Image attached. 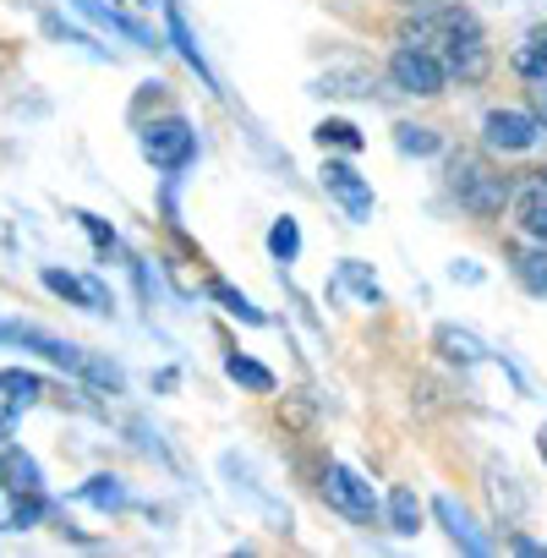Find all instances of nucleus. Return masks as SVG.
Returning a JSON list of instances; mask_svg holds the SVG:
<instances>
[{"mask_svg":"<svg viewBox=\"0 0 547 558\" xmlns=\"http://www.w3.org/2000/svg\"><path fill=\"white\" fill-rule=\"evenodd\" d=\"M0 340H7V345H23V351H39L45 362H56V367L88 378L94 389H110V395H116V389L126 384V373H121L116 362H105V356H94V351H83V345H72V340H61V335H50V329H34V324H0Z\"/></svg>","mask_w":547,"mask_h":558,"instance_id":"1","label":"nucleus"},{"mask_svg":"<svg viewBox=\"0 0 547 558\" xmlns=\"http://www.w3.org/2000/svg\"><path fill=\"white\" fill-rule=\"evenodd\" d=\"M438 56H443L449 77H460V83H482L493 72V45H487L476 12L438 7Z\"/></svg>","mask_w":547,"mask_h":558,"instance_id":"2","label":"nucleus"},{"mask_svg":"<svg viewBox=\"0 0 547 558\" xmlns=\"http://www.w3.org/2000/svg\"><path fill=\"white\" fill-rule=\"evenodd\" d=\"M449 192L460 197L465 214L476 219H498L509 203H514V181L503 170H493L482 154H454L449 159Z\"/></svg>","mask_w":547,"mask_h":558,"instance_id":"3","label":"nucleus"},{"mask_svg":"<svg viewBox=\"0 0 547 558\" xmlns=\"http://www.w3.org/2000/svg\"><path fill=\"white\" fill-rule=\"evenodd\" d=\"M389 83L400 94H416V99H438L443 83H449V66L438 50H416V45H400L389 56Z\"/></svg>","mask_w":547,"mask_h":558,"instance_id":"4","label":"nucleus"},{"mask_svg":"<svg viewBox=\"0 0 547 558\" xmlns=\"http://www.w3.org/2000/svg\"><path fill=\"white\" fill-rule=\"evenodd\" d=\"M143 154H148V165H159V170H186L192 159H197V132L181 121V116H165V121H148L143 126Z\"/></svg>","mask_w":547,"mask_h":558,"instance_id":"5","label":"nucleus"},{"mask_svg":"<svg viewBox=\"0 0 547 558\" xmlns=\"http://www.w3.org/2000/svg\"><path fill=\"white\" fill-rule=\"evenodd\" d=\"M324 498H329V509H340V514L356 520V525H373V520H378L373 482H362L351 465H329V471H324Z\"/></svg>","mask_w":547,"mask_h":558,"instance_id":"6","label":"nucleus"},{"mask_svg":"<svg viewBox=\"0 0 547 558\" xmlns=\"http://www.w3.org/2000/svg\"><path fill=\"white\" fill-rule=\"evenodd\" d=\"M482 137L493 154H525V148H536L542 121H536V110H487Z\"/></svg>","mask_w":547,"mask_h":558,"instance_id":"7","label":"nucleus"},{"mask_svg":"<svg viewBox=\"0 0 547 558\" xmlns=\"http://www.w3.org/2000/svg\"><path fill=\"white\" fill-rule=\"evenodd\" d=\"M318 175H324V192H329V197H335V203H340V208H345V214L356 219V225H362V219L373 214V186H367V181H362V175H356L351 165L329 159V165H324Z\"/></svg>","mask_w":547,"mask_h":558,"instance_id":"8","label":"nucleus"},{"mask_svg":"<svg viewBox=\"0 0 547 558\" xmlns=\"http://www.w3.org/2000/svg\"><path fill=\"white\" fill-rule=\"evenodd\" d=\"M77 7H83L94 23H105L110 34H121V39H132V45H143V50H159V39H154L137 17H126L121 7H110V0H77Z\"/></svg>","mask_w":547,"mask_h":558,"instance_id":"9","label":"nucleus"},{"mask_svg":"<svg viewBox=\"0 0 547 558\" xmlns=\"http://www.w3.org/2000/svg\"><path fill=\"white\" fill-rule=\"evenodd\" d=\"M433 345H438V356L454 362V367H476V362H487V345H482L471 329H460V324H443V329L433 335Z\"/></svg>","mask_w":547,"mask_h":558,"instance_id":"10","label":"nucleus"},{"mask_svg":"<svg viewBox=\"0 0 547 558\" xmlns=\"http://www.w3.org/2000/svg\"><path fill=\"white\" fill-rule=\"evenodd\" d=\"M514 225L531 241H547V181H531V186L514 192Z\"/></svg>","mask_w":547,"mask_h":558,"instance_id":"11","label":"nucleus"},{"mask_svg":"<svg viewBox=\"0 0 547 558\" xmlns=\"http://www.w3.org/2000/svg\"><path fill=\"white\" fill-rule=\"evenodd\" d=\"M509 268H514V279H520L531 296H547V241L514 246V252H509Z\"/></svg>","mask_w":547,"mask_h":558,"instance_id":"12","label":"nucleus"},{"mask_svg":"<svg viewBox=\"0 0 547 558\" xmlns=\"http://www.w3.org/2000/svg\"><path fill=\"white\" fill-rule=\"evenodd\" d=\"M165 23H170V39L181 45V56H186V66L219 94V77L208 72V61H203V50H197V39H192V28H186V17H181V7H175V0H165Z\"/></svg>","mask_w":547,"mask_h":558,"instance_id":"13","label":"nucleus"},{"mask_svg":"<svg viewBox=\"0 0 547 558\" xmlns=\"http://www.w3.org/2000/svg\"><path fill=\"white\" fill-rule=\"evenodd\" d=\"M373 88H378V77L362 66H335L318 77V94H340V99H373Z\"/></svg>","mask_w":547,"mask_h":558,"instance_id":"14","label":"nucleus"},{"mask_svg":"<svg viewBox=\"0 0 547 558\" xmlns=\"http://www.w3.org/2000/svg\"><path fill=\"white\" fill-rule=\"evenodd\" d=\"M433 514L443 520V531H449V536H454V542H460L465 553H487V542L476 536V525H471V514H465V509H460L454 498H433Z\"/></svg>","mask_w":547,"mask_h":558,"instance_id":"15","label":"nucleus"},{"mask_svg":"<svg viewBox=\"0 0 547 558\" xmlns=\"http://www.w3.org/2000/svg\"><path fill=\"white\" fill-rule=\"evenodd\" d=\"M394 148H400V154H416V159H433V154L443 148V137H438L433 126H416V121H400V126H394Z\"/></svg>","mask_w":547,"mask_h":558,"instance_id":"16","label":"nucleus"},{"mask_svg":"<svg viewBox=\"0 0 547 558\" xmlns=\"http://www.w3.org/2000/svg\"><path fill=\"white\" fill-rule=\"evenodd\" d=\"M389 525H394L400 536H416V531H422V504H416L411 487H394V493H389Z\"/></svg>","mask_w":547,"mask_h":558,"instance_id":"17","label":"nucleus"},{"mask_svg":"<svg viewBox=\"0 0 547 558\" xmlns=\"http://www.w3.org/2000/svg\"><path fill=\"white\" fill-rule=\"evenodd\" d=\"M0 471H7V487H12V493H39V465H34L23 449L0 454Z\"/></svg>","mask_w":547,"mask_h":558,"instance_id":"18","label":"nucleus"},{"mask_svg":"<svg viewBox=\"0 0 547 558\" xmlns=\"http://www.w3.org/2000/svg\"><path fill=\"white\" fill-rule=\"evenodd\" d=\"M0 395H7L12 405H34V400L45 395V378H39V373H17V367H7V373H0Z\"/></svg>","mask_w":547,"mask_h":558,"instance_id":"19","label":"nucleus"},{"mask_svg":"<svg viewBox=\"0 0 547 558\" xmlns=\"http://www.w3.org/2000/svg\"><path fill=\"white\" fill-rule=\"evenodd\" d=\"M208 296H214V302H219L230 318H241V324H252V329L263 324V313H257V307H252V302H246L235 286H224V279H208Z\"/></svg>","mask_w":547,"mask_h":558,"instance_id":"20","label":"nucleus"},{"mask_svg":"<svg viewBox=\"0 0 547 558\" xmlns=\"http://www.w3.org/2000/svg\"><path fill=\"white\" fill-rule=\"evenodd\" d=\"M224 373H230L235 384H246L252 395H274V373H268L263 362H252V356H230V362H224Z\"/></svg>","mask_w":547,"mask_h":558,"instance_id":"21","label":"nucleus"},{"mask_svg":"<svg viewBox=\"0 0 547 558\" xmlns=\"http://www.w3.org/2000/svg\"><path fill=\"white\" fill-rule=\"evenodd\" d=\"M509 66H514L525 83H547V45L531 34V45H520V50L509 56Z\"/></svg>","mask_w":547,"mask_h":558,"instance_id":"22","label":"nucleus"},{"mask_svg":"<svg viewBox=\"0 0 547 558\" xmlns=\"http://www.w3.org/2000/svg\"><path fill=\"white\" fill-rule=\"evenodd\" d=\"M268 252L280 257V263H291L296 252H302V225L285 214V219H274V230H268Z\"/></svg>","mask_w":547,"mask_h":558,"instance_id":"23","label":"nucleus"},{"mask_svg":"<svg viewBox=\"0 0 547 558\" xmlns=\"http://www.w3.org/2000/svg\"><path fill=\"white\" fill-rule=\"evenodd\" d=\"M324 148H345V154H362V132L351 126V121H318V132H313Z\"/></svg>","mask_w":547,"mask_h":558,"instance_id":"24","label":"nucleus"},{"mask_svg":"<svg viewBox=\"0 0 547 558\" xmlns=\"http://www.w3.org/2000/svg\"><path fill=\"white\" fill-rule=\"evenodd\" d=\"M83 498H88L94 509H121V504H126V487H121V476H94V482L83 487Z\"/></svg>","mask_w":547,"mask_h":558,"instance_id":"25","label":"nucleus"},{"mask_svg":"<svg viewBox=\"0 0 547 558\" xmlns=\"http://www.w3.org/2000/svg\"><path fill=\"white\" fill-rule=\"evenodd\" d=\"M340 279H345V286H351V291H356V296H362L367 307H378V302H384V291H378V279H373V274H367L362 263H340Z\"/></svg>","mask_w":547,"mask_h":558,"instance_id":"26","label":"nucleus"},{"mask_svg":"<svg viewBox=\"0 0 547 558\" xmlns=\"http://www.w3.org/2000/svg\"><path fill=\"white\" fill-rule=\"evenodd\" d=\"M72 219H77V225H83V230L94 235V246H99V252H110V246H116V230H110V225H105L99 214H83V208H77Z\"/></svg>","mask_w":547,"mask_h":558,"instance_id":"27","label":"nucleus"},{"mask_svg":"<svg viewBox=\"0 0 547 558\" xmlns=\"http://www.w3.org/2000/svg\"><path fill=\"white\" fill-rule=\"evenodd\" d=\"M280 422H291V427H313V405H307L302 395H285V405H280Z\"/></svg>","mask_w":547,"mask_h":558,"instance_id":"28","label":"nucleus"},{"mask_svg":"<svg viewBox=\"0 0 547 558\" xmlns=\"http://www.w3.org/2000/svg\"><path fill=\"white\" fill-rule=\"evenodd\" d=\"M531 99H536V121L547 126V83H531Z\"/></svg>","mask_w":547,"mask_h":558,"instance_id":"29","label":"nucleus"},{"mask_svg":"<svg viewBox=\"0 0 547 558\" xmlns=\"http://www.w3.org/2000/svg\"><path fill=\"white\" fill-rule=\"evenodd\" d=\"M400 7H411V12H438V0H400Z\"/></svg>","mask_w":547,"mask_h":558,"instance_id":"30","label":"nucleus"},{"mask_svg":"<svg viewBox=\"0 0 547 558\" xmlns=\"http://www.w3.org/2000/svg\"><path fill=\"white\" fill-rule=\"evenodd\" d=\"M536 449H542V460H547V422H542V433H536Z\"/></svg>","mask_w":547,"mask_h":558,"instance_id":"31","label":"nucleus"},{"mask_svg":"<svg viewBox=\"0 0 547 558\" xmlns=\"http://www.w3.org/2000/svg\"><path fill=\"white\" fill-rule=\"evenodd\" d=\"M12 427V411H0V433H7Z\"/></svg>","mask_w":547,"mask_h":558,"instance_id":"32","label":"nucleus"},{"mask_svg":"<svg viewBox=\"0 0 547 558\" xmlns=\"http://www.w3.org/2000/svg\"><path fill=\"white\" fill-rule=\"evenodd\" d=\"M536 39H542V45H547V23H542V28H536Z\"/></svg>","mask_w":547,"mask_h":558,"instance_id":"33","label":"nucleus"},{"mask_svg":"<svg viewBox=\"0 0 547 558\" xmlns=\"http://www.w3.org/2000/svg\"><path fill=\"white\" fill-rule=\"evenodd\" d=\"M148 7H154V0H148Z\"/></svg>","mask_w":547,"mask_h":558,"instance_id":"34","label":"nucleus"}]
</instances>
